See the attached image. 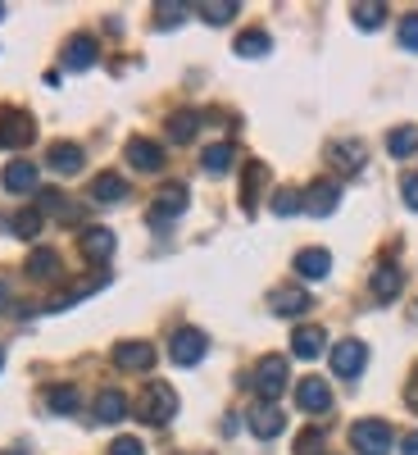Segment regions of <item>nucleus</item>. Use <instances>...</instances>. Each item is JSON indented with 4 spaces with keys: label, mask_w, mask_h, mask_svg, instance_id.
Returning a JSON list of instances; mask_svg holds the SVG:
<instances>
[{
    "label": "nucleus",
    "mask_w": 418,
    "mask_h": 455,
    "mask_svg": "<svg viewBox=\"0 0 418 455\" xmlns=\"http://www.w3.org/2000/svg\"><path fill=\"white\" fill-rule=\"evenodd\" d=\"M173 410H177V392L169 387V383H150L146 387V396H141V424H150V428H164L169 419H173Z\"/></svg>",
    "instance_id": "f257e3e1"
},
{
    "label": "nucleus",
    "mask_w": 418,
    "mask_h": 455,
    "mask_svg": "<svg viewBox=\"0 0 418 455\" xmlns=\"http://www.w3.org/2000/svg\"><path fill=\"white\" fill-rule=\"evenodd\" d=\"M391 424H383V419H359L355 428H351V446L359 451V455H387L391 451Z\"/></svg>",
    "instance_id": "f03ea898"
},
{
    "label": "nucleus",
    "mask_w": 418,
    "mask_h": 455,
    "mask_svg": "<svg viewBox=\"0 0 418 455\" xmlns=\"http://www.w3.org/2000/svg\"><path fill=\"white\" fill-rule=\"evenodd\" d=\"M205 351H209V337H205L201 328H177L173 341H169V355H173V364H182V369L201 364Z\"/></svg>",
    "instance_id": "7ed1b4c3"
},
{
    "label": "nucleus",
    "mask_w": 418,
    "mask_h": 455,
    "mask_svg": "<svg viewBox=\"0 0 418 455\" xmlns=\"http://www.w3.org/2000/svg\"><path fill=\"white\" fill-rule=\"evenodd\" d=\"M250 383H255V392H259L264 401L273 405V396H282V387H287V360H282V355H264V360L255 364Z\"/></svg>",
    "instance_id": "20e7f679"
},
{
    "label": "nucleus",
    "mask_w": 418,
    "mask_h": 455,
    "mask_svg": "<svg viewBox=\"0 0 418 455\" xmlns=\"http://www.w3.org/2000/svg\"><path fill=\"white\" fill-rule=\"evenodd\" d=\"M32 137H36V124L28 119L23 109L0 114V150H23V146H32Z\"/></svg>",
    "instance_id": "39448f33"
},
{
    "label": "nucleus",
    "mask_w": 418,
    "mask_h": 455,
    "mask_svg": "<svg viewBox=\"0 0 418 455\" xmlns=\"http://www.w3.org/2000/svg\"><path fill=\"white\" fill-rule=\"evenodd\" d=\"M364 364H368V347H364V341L341 337L336 347H332V373H341V378H359Z\"/></svg>",
    "instance_id": "423d86ee"
},
{
    "label": "nucleus",
    "mask_w": 418,
    "mask_h": 455,
    "mask_svg": "<svg viewBox=\"0 0 418 455\" xmlns=\"http://www.w3.org/2000/svg\"><path fill=\"white\" fill-rule=\"evenodd\" d=\"M296 405L305 414H327L332 410V387L323 383V378H300L296 383Z\"/></svg>",
    "instance_id": "0eeeda50"
},
{
    "label": "nucleus",
    "mask_w": 418,
    "mask_h": 455,
    "mask_svg": "<svg viewBox=\"0 0 418 455\" xmlns=\"http://www.w3.org/2000/svg\"><path fill=\"white\" fill-rule=\"evenodd\" d=\"M186 187L182 182H169V187H160V196L150 201V223H169V219H177L182 210H186Z\"/></svg>",
    "instance_id": "6e6552de"
},
{
    "label": "nucleus",
    "mask_w": 418,
    "mask_h": 455,
    "mask_svg": "<svg viewBox=\"0 0 418 455\" xmlns=\"http://www.w3.org/2000/svg\"><path fill=\"white\" fill-rule=\"evenodd\" d=\"M128 164L141 169V173H160L164 169V146L150 141V137H132L128 141Z\"/></svg>",
    "instance_id": "1a4fd4ad"
},
{
    "label": "nucleus",
    "mask_w": 418,
    "mask_h": 455,
    "mask_svg": "<svg viewBox=\"0 0 418 455\" xmlns=\"http://www.w3.org/2000/svg\"><path fill=\"white\" fill-rule=\"evenodd\" d=\"M114 364L128 369V373H146L155 364V347H150V341H119V347H114Z\"/></svg>",
    "instance_id": "9d476101"
},
{
    "label": "nucleus",
    "mask_w": 418,
    "mask_h": 455,
    "mask_svg": "<svg viewBox=\"0 0 418 455\" xmlns=\"http://www.w3.org/2000/svg\"><path fill=\"white\" fill-rule=\"evenodd\" d=\"M282 428H287V414H282L278 405L264 401V405H255V410H250V433H255L259 442H273Z\"/></svg>",
    "instance_id": "9b49d317"
},
{
    "label": "nucleus",
    "mask_w": 418,
    "mask_h": 455,
    "mask_svg": "<svg viewBox=\"0 0 418 455\" xmlns=\"http://www.w3.org/2000/svg\"><path fill=\"white\" fill-rule=\"evenodd\" d=\"M341 205V187L336 182H327V178H319L310 192H305V210L314 214V219H327L332 210Z\"/></svg>",
    "instance_id": "f8f14e48"
},
{
    "label": "nucleus",
    "mask_w": 418,
    "mask_h": 455,
    "mask_svg": "<svg viewBox=\"0 0 418 455\" xmlns=\"http://www.w3.org/2000/svg\"><path fill=\"white\" fill-rule=\"evenodd\" d=\"M78 246H83V255H87L91 264H105V259L114 255V246H119V242H114V233H109V228H83Z\"/></svg>",
    "instance_id": "ddd939ff"
},
{
    "label": "nucleus",
    "mask_w": 418,
    "mask_h": 455,
    "mask_svg": "<svg viewBox=\"0 0 418 455\" xmlns=\"http://www.w3.org/2000/svg\"><path fill=\"white\" fill-rule=\"evenodd\" d=\"M368 287H373V296H377V300H396V296H400V287H405L400 264H377L373 278H368Z\"/></svg>",
    "instance_id": "4468645a"
},
{
    "label": "nucleus",
    "mask_w": 418,
    "mask_h": 455,
    "mask_svg": "<svg viewBox=\"0 0 418 455\" xmlns=\"http://www.w3.org/2000/svg\"><path fill=\"white\" fill-rule=\"evenodd\" d=\"M296 274H300V278H310V283L327 278V274H332V255H327L323 246H310V251H300V255H296Z\"/></svg>",
    "instance_id": "2eb2a0df"
},
{
    "label": "nucleus",
    "mask_w": 418,
    "mask_h": 455,
    "mask_svg": "<svg viewBox=\"0 0 418 455\" xmlns=\"http://www.w3.org/2000/svg\"><path fill=\"white\" fill-rule=\"evenodd\" d=\"M310 306H314V296L300 291V287H278V291H273V315H282V319L305 315Z\"/></svg>",
    "instance_id": "dca6fc26"
},
{
    "label": "nucleus",
    "mask_w": 418,
    "mask_h": 455,
    "mask_svg": "<svg viewBox=\"0 0 418 455\" xmlns=\"http://www.w3.org/2000/svg\"><path fill=\"white\" fill-rule=\"evenodd\" d=\"M96 60H100V51H96L91 36H73V42L64 46V68H73V73H87Z\"/></svg>",
    "instance_id": "f3484780"
},
{
    "label": "nucleus",
    "mask_w": 418,
    "mask_h": 455,
    "mask_svg": "<svg viewBox=\"0 0 418 455\" xmlns=\"http://www.w3.org/2000/svg\"><path fill=\"white\" fill-rule=\"evenodd\" d=\"M128 196V182L119 178V173H96L91 178V201H100V205H119Z\"/></svg>",
    "instance_id": "a211bd4d"
},
{
    "label": "nucleus",
    "mask_w": 418,
    "mask_h": 455,
    "mask_svg": "<svg viewBox=\"0 0 418 455\" xmlns=\"http://www.w3.org/2000/svg\"><path fill=\"white\" fill-rule=\"evenodd\" d=\"M323 337H327L323 328H296V332H291V355H300V360H319L323 347H327Z\"/></svg>",
    "instance_id": "6ab92c4d"
},
{
    "label": "nucleus",
    "mask_w": 418,
    "mask_h": 455,
    "mask_svg": "<svg viewBox=\"0 0 418 455\" xmlns=\"http://www.w3.org/2000/svg\"><path fill=\"white\" fill-rule=\"evenodd\" d=\"M5 192H36V164H28V160H10L5 164Z\"/></svg>",
    "instance_id": "aec40b11"
},
{
    "label": "nucleus",
    "mask_w": 418,
    "mask_h": 455,
    "mask_svg": "<svg viewBox=\"0 0 418 455\" xmlns=\"http://www.w3.org/2000/svg\"><path fill=\"white\" fill-rule=\"evenodd\" d=\"M87 160H83V146H73V141H55L51 146V169L55 173H78Z\"/></svg>",
    "instance_id": "412c9836"
},
{
    "label": "nucleus",
    "mask_w": 418,
    "mask_h": 455,
    "mask_svg": "<svg viewBox=\"0 0 418 455\" xmlns=\"http://www.w3.org/2000/svg\"><path fill=\"white\" fill-rule=\"evenodd\" d=\"M123 414H128V396L123 392H100L96 396V419L100 424H119Z\"/></svg>",
    "instance_id": "4be33fe9"
},
{
    "label": "nucleus",
    "mask_w": 418,
    "mask_h": 455,
    "mask_svg": "<svg viewBox=\"0 0 418 455\" xmlns=\"http://www.w3.org/2000/svg\"><path fill=\"white\" fill-rule=\"evenodd\" d=\"M387 150H391L396 160H409L414 150H418V128H414V124H405V128H391V132H387Z\"/></svg>",
    "instance_id": "5701e85b"
},
{
    "label": "nucleus",
    "mask_w": 418,
    "mask_h": 455,
    "mask_svg": "<svg viewBox=\"0 0 418 455\" xmlns=\"http://www.w3.org/2000/svg\"><path fill=\"white\" fill-rule=\"evenodd\" d=\"M332 164H336L341 173L364 169V146H359V141H336V146H332Z\"/></svg>",
    "instance_id": "b1692460"
},
{
    "label": "nucleus",
    "mask_w": 418,
    "mask_h": 455,
    "mask_svg": "<svg viewBox=\"0 0 418 455\" xmlns=\"http://www.w3.org/2000/svg\"><path fill=\"white\" fill-rule=\"evenodd\" d=\"M28 274H32V278H42V283H46V278H59V255L46 251V246H42V251H32V255H28Z\"/></svg>",
    "instance_id": "393cba45"
},
{
    "label": "nucleus",
    "mask_w": 418,
    "mask_h": 455,
    "mask_svg": "<svg viewBox=\"0 0 418 455\" xmlns=\"http://www.w3.org/2000/svg\"><path fill=\"white\" fill-rule=\"evenodd\" d=\"M233 160H237V150L227 146V141H218V146H205V156H201L205 173H227V169H233Z\"/></svg>",
    "instance_id": "a878e982"
},
{
    "label": "nucleus",
    "mask_w": 418,
    "mask_h": 455,
    "mask_svg": "<svg viewBox=\"0 0 418 455\" xmlns=\"http://www.w3.org/2000/svg\"><path fill=\"white\" fill-rule=\"evenodd\" d=\"M237 55H241V60H259V55H269V32H259V28L241 32V36H237Z\"/></svg>",
    "instance_id": "bb28decb"
},
{
    "label": "nucleus",
    "mask_w": 418,
    "mask_h": 455,
    "mask_svg": "<svg viewBox=\"0 0 418 455\" xmlns=\"http://www.w3.org/2000/svg\"><path fill=\"white\" fill-rule=\"evenodd\" d=\"M351 19H355V28L373 32V28H383V23H387V5H373V0H364V5L351 10Z\"/></svg>",
    "instance_id": "cd10ccee"
},
{
    "label": "nucleus",
    "mask_w": 418,
    "mask_h": 455,
    "mask_svg": "<svg viewBox=\"0 0 418 455\" xmlns=\"http://www.w3.org/2000/svg\"><path fill=\"white\" fill-rule=\"evenodd\" d=\"M196 10H201V19H205V23H214V28H218V23H233L241 5H237V0H209V5H196Z\"/></svg>",
    "instance_id": "c85d7f7f"
},
{
    "label": "nucleus",
    "mask_w": 418,
    "mask_h": 455,
    "mask_svg": "<svg viewBox=\"0 0 418 455\" xmlns=\"http://www.w3.org/2000/svg\"><path fill=\"white\" fill-rule=\"evenodd\" d=\"M196 128H201V119H196L192 109H182V114H173V119H169V137H173V141H192Z\"/></svg>",
    "instance_id": "c756f323"
},
{
    "label": "nucleus",
    "mask_w": 418,
    "mask_h": 455,
    "mask_svg": "<svg viewBox=\"0 0 418 455\" xmlns=\"http://www.w3.org/2000/svg\"><path fill=\"white\" fill-rule=\"evenodd\" d=\"M264 178H269V169H264V164H255V160H250V164H246V196H241V201H246V214H255V196H259V187H264Z\"/></svg>",
    "instance_id": "7c9ffc66"
},
{
    "label": "nucleus",
    "mask_w": 418,
    "mask_h": 455,
    "mask_svg": "<svg viewBox=\"0 0 418 455\" xmlns=\"http://www.w3.org/2000/svg\"><path fill=\"white\" fill-rule=\"evenodd\" d=\"M46 405H51L55 414H73V410H78V387H68V383H64V387H51V392H46Z\"/></svg>",
    "instance_id": "2f4dec72"
},
{
    "label": "nucleus",
    "mask_w": 418,
    "mask_h": 455,
    "mask_svg": "<svg viewBox=\"0 0 418 455\" xmlns=\"http://www.w3.org/2000/svg\"><path fill=\"white\" fill-rule=\"evenodd\" d=\"M42 223H46L42 210H19L14 214V237H36V233H42Z\"/></svg>",
    "instance_id": "473e14b6"
},
{
    "label": "nucleus",
    "mask_w": 418,
    "mask_h": 455,
    "mask_svg": "<svg viewBox=\"0 0 418 455\" xmlns=\"http://www.w3.org/2000/svg\"><path fill=\"white\" fill-rule=\"evenodd\" d=\"M160 14H155V23L160 28H177L182 19H186V10H192V5H177V0H164V5H155Z\"/></svg>",
    "instance_id": "72a5a7b5"
},
{
    "label": "nucleus",
    "mask_w": 418,
    "mask_h": 455,
    "mask_svg": "<svg viewBox=\"0 0 418 455\" xmlns=\"http://www.w3.org/2000/svg\"><path fill=\"white\" fill-rule=\"evenodd\" d=\"M296 210H305V196H300V192H291V187H287V192L273 196V214H278V219H287V214H296Z\"/></svg>",
    "instance_id": "f704fd0d"
},
{
    "label": "nucleus",
    "mask_w": 418,
    "mask_h": 455,
    "mask_svg": "<svg viewBox=\"0 0 418 455\" xmlns=\"http://www.w3.org/2000/svg\"><path fill=\"white\" fill-rule=\"evenodd\" d=\"M400 46L405 51H418V14H405L400 19Z\"/></svg>",
    "instance_id": "c9c22d12"
},
{
    "label": "nucleus",
    "mask_w": 418,
    "mask_h": 455,
    "mask_svg": "<svg viewBox=\"0 0 418 455\" xmlns=\"http://www.w3.org/2000/svg\"><path fill=\"white\" fill-rule=\"evenodd\" d=\"M319 446H323V433H319V428H310V433L296 437V455H319Z\"/></svg>",
    "instance_id": "e433bc0d"
},
{
    "label": "nucleus",
    "mask_w": 418,
    "mask_h": 455,
    "mask_svg": "<svg viewBox=\"0 0 418 455\" xmlns=\"http://www.w3.org/2000/svg\"><path fill=\"white\" fill-rule=\"evenodd\" d=\"M36 196H42V210H51V214H73V205L59 192H36Z\"/></svg>",
    "instance_id": "4c0bfd02"
},
{
    "label": "nucleus",
    "mask_w": 418,
    "mask_h": 455,
    "mask_svg": "<svg viewBox=\"0 0 418 455\" xmlns=\"http://www.w3.org/2000/svg\"><path fill=\"white\" fill-rule=\"evenodd\" d=\"M109 455H146V446L137 437H119V442L109 446Z\"/></svg>",
    "instance_id": "58836bf2"
},
{
    "label": "nucleus",
    "mask_w": 418,
    "mask_h": 455,
    "mask_svg": "<svg viewBox=\"0 0 418 455\" xmlns=\"http://www.w3.org/2000/svg\"><path fill=\"white\" fill-rule=\"evenodd\" d=\"M400 192H405V205H409V210H418V173H414V178H405Z\"/></svg>",
    "instance_id": "ea45409f"
},
{
    "label": "nucleus",
    "mask_w": 418,
    "mask_h": 455,
    "mask_svg": "<svg viewBox=\"0 0 418 455\" xmlns=\"http://www.w3.org/2000/svg\"><path fill=\"white\" fill-rule=\"evenodd\" d=\"M400 455H418V433H409V437L400 442Z\"/></svg>",
    "instance_id": "a19ab883"
},
{
    "label": "nucleus",
    "mask_w": 418,
    "mask_h": 455,
    "mask_svg": "<svg viewBox=\"0 0 418 455\" xmlns=\"http://www.w3.org/2000/svg\"><path fill=\"white\" fill-rule=\"evenodd\" d=\"M405 396H409V405L418 410V373H414V383H409V392H405Z\"/></svg>",
    "instance_id": "79ce46f5"
},
{
    "label": "nucleus",
    "mask_w": 418,
    "mask_h": 455,
    "mask_svg": "<svg viewBox=\"0 0 418 455\" xmlns=\"http://www.w3.org/2000/svg\"><path fill=\"white\" fill-rule=\"evenodd\" d=\"M5 300H10V287H5V283H0V310H5Z\"/></svg>",
    "instance_id": "37998d69"
},
{
    "label": "nucleus",
    "mask_w": 418,
    "mask_h": 455,
    "mask_svg": "<svg viewBox=\"0 0 418 455\" xmlns=\"http://www.w3.org/2000/svg\"><path fill=\"white\" fill-rule=\"evenodd\" d=\"M0 369H5V351H0Z\"/></svg>",
    "instance_id": "c03bdc74"
},
{
    "label": "nucleus",
    "mask_w": 418,
    "mask_h": 455,
    "mask_svg": "<svg viewBox=\"0 0 418 455\" xmlns=\"http://www.w3.org/2000/svg\"><path fill=\"white\" fill-rule=\"evenodd\" d=\"M5 455H23V451H5Z\"/></svg>",
    "instance_id": "a18cd8bd"
},
{
    "label": "nucleus",
    "mask_w": 418,
    "mask_h": 455,
    "mask_svg": "<svg viewBox=\"0 0 418 455\" xmlns=\"http://www.w3.org/2000/svg\"><path fill=\"white\" fill-rule=\"evenodd\" d=\"M0 19H5V5H0Z\"/></svg>",
    "instance_id": "49530a36"
}]
</instances>
